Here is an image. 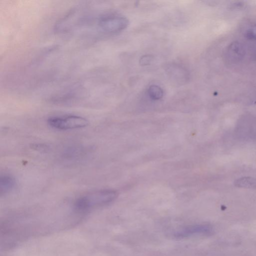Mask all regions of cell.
<instances>
[{
	"label": "cell",
	"instance_id": "cell-9",
	"mask_svg": "<svg viewBox=\"0 0 256 256\" xmlns=\"http://www.w3.org/2000/svg\"><path fill=\"white\" fill-rule=\"evenodd\" d=\"M246 38L251 40H256V24H252L244 32Z\"/></svg>",
	"mask_w": 256,
	"mask_h": 256
},
{
	"label": "cell",
	"instance_id": "cell-2",
	"mask_svg": "<svg viewBox=\"0 0 256 256\" xmlns=\"http://www.w3.org/2000/svg\"><path fill=\"white\" fill-rule=\"evenodd\" d=\"M88 122L84 118L74 115L52 117L48 120V123L51 127L60 130L83 128L86 126Z\"/></svg>",
	"mask_w": 256,
	"mask_h": 256
},
{
	"label": "cell",
	"instance_id": "cell-6",
	"mask_svg": "<svg viewBox=\"0 0 256 256\" xmlns=\"http://www.w3.org/2000/svg\"><path fill=\"white\" fill-rule=\"evenodd\" d=\"M16 186L15 180L8 175L2 176L0 178V194H6L13 190Z\"/></svg>",
	"mask_w": 256,
	"mask_h": 256
},
{
	"label": "cell",
	"instance_id": "cell-7",
	"mask_svg": "<svg viewBox=\"0 0 256 256\" xmlns=\"http://www.w3.org/2000/svg\"><path fill=\"white\" fill-rule=\"evenodd\" d=\"M234 185L238 188H256V178L250 176H244L236 180Z\"/></svg>",
	"mask_w": 256,
	"mask_h": 256
},
{
	"label": "cell",
	"instance_id": "cell-8",
	"mask_svg": "<svg viewBox=\"0 0 256 256\" xmlns=\"http://www.w3.org/2000/svg\"><path fill=\"white\" fill-rule=\"evenodd\" d=\"M150 96L153 100H157L162 98L163 96L162 90L158 86H151L148 90Z\"/></svg>",
	"mask_w": 256,
	"mask_h": 256
},
{
	"label": "cell",
	"instance_id": "cell-5",
	"mask_svg": "<svg viewBox=\"0 0 256 256\" xmlns=\"http://www.w3.org/2000/svg\"><path fill=\"white\" fill-rule=\"evenodd\" d=\"M212 232V227L208 224H198L189 226L175 232L174 236L184 238L196 235H208Z\"/></svg>",
	"mask_w": 256,
	"mask_h": 256
},
{
	"label": "cell",
	"instance_id": "cell-10",
	"mask_svg": "<svg viewBox=\"0 0 256 256\" xmlns=\"http://www.w3.org/2000/svg\"><path fill=\"white\" fill-rule=\"evenodd\" d=\"M151 60L152 59L150 56H146L142 58V60H140V61H142V64H148L150 62Z\"/></svg>",
	"mask_w": 256,
	"mask_h": 256
},
{
	"label": "cell",
	"instance_id": "cell-4",
	"mask_svg": "<svg viewBox=\"0 0 256 256\" xmlns=\"http://www.w3.org/2000/svg\"><path fill=\"white\" fill-rule=\"evenodd\" d=\"M246 54V48L242 44L238 42H232L226 48L224 58L228 64H235L243 59Z\"/></svg>",
	"mask_w": 256,
	"mask_h": 256
},
{
	"label": "cell",
	"instance_id": "cell-1",
	"mask_svg": "<svg viewBox=\"0 0 256 256\" xmlns=\"http://www.w3.org/2000/svg\"><path fill=\"white\" fill-rule=\"evenodd\" d=\"M117 196L116 192L112 190L94 191L78 198L74 202V207L78 212H86L112 202Z\"/></svg>",
	"mask_w": 256,
	"mask_h": 256
},
{
	"label": "cell",
	"instance_id": "cell-3",
	"mask_svg": "<svg viewBox=\"0 0 256 256\" xmlns=\"http://www.w3.org/2000/svg\"><path fill=\"white\" fill-rule=\"evenodd\" d=\"M127 24L126 18L114 16L101 17L98 21L99 28L103 32L108 33L119 32L124 28Z\"/></svg>",
	"mask_w": 256,
	"mask_h": 256
}]
</instances>
